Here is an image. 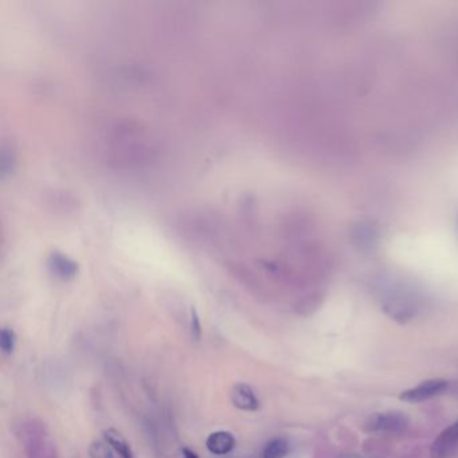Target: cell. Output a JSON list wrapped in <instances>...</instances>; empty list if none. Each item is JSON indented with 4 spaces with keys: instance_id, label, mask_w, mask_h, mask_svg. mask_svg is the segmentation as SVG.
Returning a JSON list of instances; mask_svg holds the SVG:
<instances>
[{
    "instance_id": "cell-1",
    "label": "cell",
    "mask_w": 458,
    "mask_h": 458,
    "mask_svg": "<svg viewBox=\"0 0 458 458\" xmlns=\"http://www.w3.org/2000/svg\"><path fill=\"white\" fill-rule=\"evenodd\" d=\"M409 426V418L400 412L376 413L367 419L364 430L368 433H402Z\"/></svg>"
},
{
    "instance_id": "cell-2",
    "label": "cell",
    "mask_w": 458,
    "mask_h": 458,
    "mask_svg": "<svg viewBox=\"0 0 458 458\" xmlns=\"http://www.w3.org/2000/svg\"><path fill=\"white\" fill-rule=\"evenodd\" d=\"M446 389H448V382L445 379H429L410 390L403 391L399 396V399L409 403H419L442 394Z\"/></svg>"
},
{
    "instance_id": "cell-3",
    "label": "cell",
    "mask_w": 458,
    "mask_h": 458,
    "mask_svg": "<svg viewBox=\"0 0 458 458\" xmlns=\"http://www.w3.org/2000/svg\"><path fill=\"white\" fill-rule=\"evenodd\" d=\"M458 449V421L438 436L430 449L432 458H449Z\"/></svg>"
},
{
    "instance_id": "cell-4",
    "label": "cell",
    "mask_w": 458,
    "mask_h": 458,
    "mask_svg": "<svg viewBox=\"0 0 458 458\" xmlns=\"http://www.w3.org/2000/svg\"><path fill=\"white\" fill-rule=\"evenodd\" d=\"M231 403L244 412H255L260 407V400L249 384L238 383L230 391Z\"/></svg>"
},
{
    "instance_id": "cell-5",
    "label": "cell",
    "mask_w": 458,
    "mask_h": 458,
    "mask_svg": "<svg viewBox=\"0 0 458 458\" xmlns=\"http://www.w3.org/2000/svg\"><path fill=\"white\" fill-rule=\"evenodd\" d=\"M206 446L212 455L223 456L230 453L235 446V438L229 432L211 433L206 439Z\"/></svg>"
},
{
    "instance_id": "cell-6",
    "label": "cell",
    "mask_w": 458,
    "mask_h": 458,
    "mask_svg": "<svg viewBox=\"0 0 458 458\" xmlns=\"http://www.w3.org/2000/svg\"><path fill=\"white\" fill-rule=\"evenodd\" d=\"M105 441L120 456V458H133V450L124 436L116 429H108L104 432Z\"/></svg>"
},
{
    "instance_id": "cell-7",
    "label": "cell",
    "mask_w": 458,
    "mask_h": 458,
    "mask_svg": "<svg viewBox=\"0 0 458 458\" xmlns=\"http://www.w3.org/2000/svg\"><path fill=\"white\" fill-rule=\"evenodd\" d=\"M289 453V442L285 438H274L269 441L264 449V458H285Z\"/></svg>"
},
{
    "instance_id": "cell-8",
    "label": "cell",
    "mask_w": 458,
    "mask_h": 458,
    "mask_svg": "<svg viewBox=\"0 0 458 458\" xmlns=\"http://www.w3.org/2000/svg\"><path fill=\"white\" fill-rule=\"evenodd\" d=\"M51 269H53V273L57 277L67 280V278H70L76 274L77 266L71 261H67V260H63V258H54Z\"/></svg>"
},
{
    "instance_id": "cell-9",
    "label": "cell",
    "mask_w": 458,
    "mask_h": 458,
    "mask_svg": "<svg viewBox=\"0 0 458 458\" xmlns=\"http://www.w3.org/2000/svg\"><path fill=\"white\" fill-rule=\"evenodd\" d=\"M89 457L90 458H116L113 449L108 445L106 441H93L89 446Z\"/></svg>"
},
{
    "instance_id": "cell-10",
    "label": "cell",
    "mask_w": 458,
    "mask_h": 458,
    "mask_svg": "<svg viewBox=\"0 0 458 458\" xmlns=\"http://www.w3.org/2000/svg\"><path fill=\"white\" fill-rule=\"evenodd\" d=\"M17 334L10 328H3L0 332V348L6 355H11L15 350Z\"/></svg>"
},
{
    "instance_id": "cell-11",
    "label": "cell",
    "mask_w": 458,
    "mask_h": 458,
    "mask_svg": "<svg viewBox=\"0 0 458 458\" xmlns=\"http://www.w3.org/2000/svg\"><path fill=\"white\" fill-rule=\"evenodd\" d=\"M191 336L196 341H199L202 337V325H201V320H199V316L195 308L191 309Z\"/></svg>"
},
{
    "instance_id": "cell-12",
    "label": "cell",
    "mask_w": 458,
    "mask_h": 458,
    "mask_svg": "<svg viewBox=\"0 0 458 458\" xmlns=\"http://www.w3.org/2000/svg\"><path fill=\"white\" fill-rule=\"evenodd\" d=\"M182 453H183V457L185 458H199V456H198L195 452L189 450L188 448H185V449L182 450Z\"/></svg>"
}]
</instances>
